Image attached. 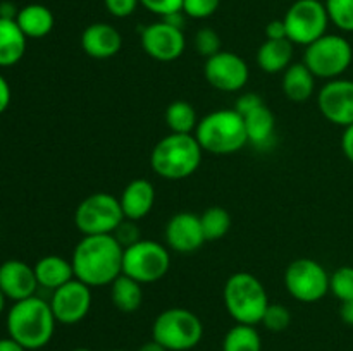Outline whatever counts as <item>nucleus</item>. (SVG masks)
<instances>
[{"label": "nucleus", "mask_w": 353, "mask_h": 351, "mask_svg": "<svg viewBox=\"0 0 353 351\" xmlns=\"http://www.w3.org/2000/svg\"><path fill=\"white\" fill-rule=\"evenodd\" d=\"M123 257L124 248L114 234L83 236L71 257L74 277L90 288L110 286L123 274Z\"/></svg>", "instance_id": "nucleus-1"}, {"label": "nucleus", "mask_w": 353, "mask_h": 351, "mask_svg": "<svg viewBox=\"0 0 353 351\" xmlns=\"http://www.w3.org/2000/svg\"><path fill=\"white\" fill-rule=\"evenodd\" d=\"M6 323L12 339L23 344L26 350H40L54 337L57 320L50 303L34 295L14 303L7 313Z\"/></svg>", "instance_id": "nucleus-2"}, {"label": "nucleus", "mask_w": 353, "mask_h": 351, "mask_svg": "<svg viewBox=\"0 0 353 351\" xmlns=\"http://www.w3.org/2000/svg\"><path fill=\"white\" fill-rule=\"evenodd\" d=\"M203 150L195 134L171 133L162 138L150 153V165L157 176L168 181H181L196 172Z\"/></svg>", "instance_id": "nucleus-3"}, {"label": "nucleus", "mask_w": 353, "mask_h": 351, "mask_svg": "<svg viewBox=\"0 0 353 351\" xmlns=\"http://www.w3.org/2000/svg\"><path fill=\"white\" fill-rule=\"evenodd\" d=\"M195 138L203 151L212 155H231L248 143L245 120L234 109L214 110L199 120Z\"/></svg>", "instance_id": "nucleus-4"}, {"label": "nucleus", "mask_w": 353, "mask_h": 351, "mask_svg": "<svg viewBox=\"0 0 353 351\" xmlns=\"http://www.w3.org/2000/svg\"><path fill=\"white\" fill-rule=\"evenodd\" d=\"M224 306L236 323L257 326L269 306L268 291L250 272H234L224 284Z\"/></svg>", "instance_id": "nucleus-5"}, {"label": "nucleus", "mask_w": 353, "mask_h": 351, "mask_svg": "<svg viewBox=\"0 0 353 351\" xmlns=\"http://www.w3.org/2000/svg\"><path fill=\"white\" fill-rule=\"evenodd\" d=\"M152 336L168 351L193 350L202 341V320L188 308H168L155 319Z\"/></svg>", "instance_id": "nucleus-6"}, {"label": "nucleus", "mask_w": 353, "mask_h": 351, "mask_svg": "<svg viewBox=\"0 0 353 351\" xmlns=\"http://www.w3.org/2000/svg\"><path fill=\"white\" fill-rule=\"evenodd\" d=\"M353 61V48L350 41L341 34L326 33L305 47L303 64L312 71L316 78L336 79L350 67Z\"/></svg>", "instance_id": "nucleus-7"}, {"label": "nucleus", "mask_w": 353, "mask_h": 351, "mask_svg": "<svg viewBox=\"0 0 353 351\" xmlns=\"http://www.w3.org/2000/svg\"><path fill=\"white\" fill-rule=\"evenodd\" d=\"M126 219L119 198L109 193H93L79 202L74 212V226L83 236L114 234Z\"/></svg>", "instance_id": "nucleus-8"}, {"label": "nucleus", "mask_w": 353, "mask_h": 351, "mask_svg": "<svg viewBox=\"0 0 353 351\" xmlns=\"http://www.w3.org/2000/svg\"><path fill=\"white\" fill-rule=\"evenodd\" d=\"M171 267V255L162 243L140 240L124 248L123 274L140 284H152L164 277Z\"/></svg>", "instance_id": "nucleus-9"}, {"label": "nucleus", "mask_w": 353, "mask_h": 351, "mask_svg": "<svg viewBox=\"0 0 353 351\" xmlns=\"http://www.w3.org/2000/svg\"><path fill=\"white\" fill-rule=\"evenodd\" d=\"M285 26L288 40L293 45L309 47L316 40L327 33L330 16L324 2L317 0H296L286 10Z\"/></svg>", "instance_id": "nucleus-10"}, {"label": "nucleus", "mask_w": 353, "mask_h": 351, "mask_svg": "<svg viewBox=\"0 0 353 351\" xmlns=\"http://www.w3.org/2000/svg\"><path fill=\"white\" fill-rule=\"evenodd\" d=\"M285 288L296 301L317 303L330 292V274L314 258H296L285 270Z\"/></svg>", "instance_id": "nucleus-11"}, {"label": "nucleus", "mask_w": 353, "mask_h": 351, "mask_svg": "<svg viewBox=\"0 0 353 351\" xmlns=\"http://www.w3.org/2000/svg\"><path fill=\"white\" fill-rule=\"evenodd\" d=\"M203 74L212 88L224 93H234L247 86L250 69L240 55L221 50L219 54L207 58Z\"/></svg>", "instance_id": "nucleus-12"}, {"label": "nucleus", "mask_w": 353, "mask_h": 351, "mask_svg": "<svg viewBox=\"0 0 353 351\" xmlns=\"http://www.w3.org/2000/svg\"><path fill=\"white\" fill-rule=\"evenodd\" d=\"M140 40L145 54L159 62L176 61L185 54L186 48V38L183 30L164 23L162 19L141 28Z\"/></svg>", "instance_id": "nucleus-13"}, {"label": "nucleus", "mask_w": 353, "mask_h": 351, "mask_svg": "<svg viewBox=\"0 0 353 351\" xmlns=\"http://www.w3.org/2000/svg\"><path fill=\"white\" fill-rule=\"evenodd\" d=\"M48 303L57 322L72 326L88 315L92 308V288L74 277L68 284L52 291Z\"/></svg>", "instance_id": "nucleus-14"}, {"label": "nucleus", "mask_w": 353, "mask_h": 351, "mask_svg": "<svg viewBox=\"0 0 353 351\" xmlns=\"http://www.w3.org/2000/svg\"><path fill=\"white\" fill-rule=\"evenodd\" d=\"M321 114L336 126L348 127L353 124V81L331 79L317 93Z\"/></svg>", "instance_id": "nucleus-15"}, {"label": "nucleus", "mask_w": 353, "mask_h": 351, "mask_svg": "<svg viewBox=\"0 0 353 351\" xmlns=\"http://www.w3.org/2000/svg\"><path fill=\"white\" fill-rule=\"evenodd\" d=\"M165 243L178 253H193L205 243L200 215L192 212H179L169 219L165 226Z\"/></svg>", "instance_id": "nucleus-16"}, {"label": "nucleus", "mask_w": 353, "mask_h": 351, "mask_svg": "<svg viewBox=\"0 0 353 351\" xmlns=\"http://www.w3.org/2000/svg\"><path fill=\"white\" fill-rule=\"evenodd\" d=\"M40 288L34 275V268L26 262L12 258L6 260L0 265V289L7 299L14 303L34 296L37 289Z\"/></svg>", "instance_id": "nucleus-17"}, {"label": "nucleus", "mask_w": 353, "mask_h": 351, "mask_svg": "<svg viewBox=\"0 0 353 351\" xmlns=\"http://www.w3.org/2000/svg\"><path fill=\"white\" fill-rule=\"evenodd\" d=\"M81 48L92 58H110L123 48V36L109 23H93L81 33Z\"/></svg>", "instance_id": "nucleus-18"}, {"label": "nucleus", "mask_w": 353, "mask_h": 351, "mask_svg": "<svg viewBox=\"0 0 353 351\" xmlns=\"http://www.w3.org/2000/svg\"><path fill=\"white\" fill-rule=\"evenodd\" d=\"M121 209L126 219L140 220L150 213L155 203V189L148 179H134L119 196Z\"/></svg>", "instance_id": "nucleus-19"}, {"label": "nucleus", "mask_w": 353, "mask_h": 351, "mask_svg": "<svg viewBox=\"0 0 353 351\" xmlns=\"http://www.w3.org/2000/svg\"><path fill=\"white\" fill-rule=\"evenodd\" d=\"M247 127L248 143L254 145L257 150H269L276 143V117L269 107L261 105L241 116Z\"/></svg>", "instance_id": "nucleus-20"}, {"label": "nucleus", "mask_w": 353, "mask_h": 351, "mask_svg": "<svg viewBox=\"0 0 353 351\" xmlns=\"http://www.w3.org/2000/svg\"><path fill=\"white\" fill-rule=\"evenodd\" d=\"M34 275L40 288L55 291L61 286L68 284L74 279V268H72L71 260H65L61 255H47L41 257L34 264Z\"/></svg>", "instance_id": "nucleus-21"}, {"label": "nucleus", "mask_w": 353, "mask_h": 351, "mask_svg": "<svg viewBox=\"0 0 353 351\" xmlns=\"http://www.w3.org/2000/svg\"><path fill=\"white\" fill-rule=\"evenodd\" d=\"M281 88L292 102H307L316 92V76L303 62H295L283 72Z\"/></svg>", "instance_id": "nucleus-22"}, {"label": "nucleus", "mask_w": 353, "mask_h": 351, "mask_svg": "<svg viewBox=\"0 0 353 351\" xmlns=\"http://www.w3.org/2000/svg\"><path fill=\"white\" fill-rule=\"evenodd\" d=\"M26 34L17 26L16 19L0 17V67L16 65L26 52Z\"/></svg>", "instance_id": "nucleus-23"}, {"label": "nucleus", "mask_w": 353, "mask_h": 351, "mask_svg": "<svg viewBox=\"0 0 353 351\" xmlns=\"http://www.w3.org/2000/svg\"><path fill=\"white\" fill-rule=\"evenodd\" d=\"M292 58L293 43L290 40H265L255 55L257 65L268 74L285 72L292 65Z\"/></svg>", "instance_id": "nucleus-24"}, {"label": "nucleus", "mask_w": 353, "mask_h": 351, "mask_svg": "<svg viewBox=\"0 0 353 351\" xmlns=\"http://www.w3.org/2000/svg\"><path fill=\"white\" fill-rule=\"evenodd\" d=\"M16 23L26 34V38H43L54 30L55 19L48 7L41 3H30V6L21 7Z\"/></svg>", "instance_id": "nucleus-25"}, {"label": "nucleus", "mask_w": 353, "mask_h": 351, "mask_svg": "<svg viewBox=\"0 0 353 351\" xmlns=\"http://www.w3.org/2000/svg\"><path fill=\"white\" fill-rule=\"evenodd\" d=\"M110 298L119 312L134 313L137 310H140L141 303H143V289H141L140 282L121 274L110 284Z\"/></svg>", "instance_id": "nucleus-26"}, {"label": "nucleus", "mask_w": 353, "mask_h": 351, "mask_svg": "<svg viewBox=\"0 0 353 351\" xmlns=\"http://www.w3.org/2000/svg\"><path fill=\"white\" fill-rule=\"evenodd\" d=\"M199 120L195 109L186 100H174L165 109V124L171 129V133L193 134Z\"/></svg>", "instance_id": "nucleus-27"}, {"label": "nucleus", "mask_w": 353, "mask_h": 351, "mask_svg": "<svg viewBox=\"0 0 353 351\" xmlns=\"http://www.w3.org/2000/svg\"><path fill=\"white\" fill-rule=\"evenodd\" d=\"M223 351H262V339L255 326L236 323L224 336Z\"/></svg>", "instance_id": "nucleus-28"}, {"label": "nucleus", "mask_w": 353, "mask_h": 351, "mask_svg": "<svg viewBox=\"0 0 353 351\" xmlns=\"http://www.w3.org/2000/svg\"><path fill=\"white\" fill-rule=\"evenodd\" d=\"M200 224H202L203 236L207 241H216L226 236L231 229L230 212L223 206H210L200 215Z\"/></svg>", "instance_id": "nucleus-29"}, {"label": "nucleus", "mask_w": 353, "mask_h": 351, "mask_svg": "<svg viewBox=\"0 0 353 351\" xmlns=\"http://www.w3.org/2000/svg\"><path fill=\"white\" fill-rule=\"evenodd\" d=\"M324 6L330 23H333L338 30L353 33V0H326Z\"/></svg>", "instance_id": "nucleus-30"}, {"label": "nucleus", "mask_w": 353, "mask_h": 351, "mask_svg": "<svg viewBox=\"0 0 353 351\" xmlns=\"http://www.w3.org/2000/svg\"><path fill=\"white\" fill-rule=\"evenodd\" d=\"M330 291L341 303L353 299V267L345 265L330 275Z\"/></svg>", "instance_id": "nucleus-31"}, {"label": "nucleus", "mask_w": 353, "mask_h": 351, "mask_svg": "<svg viewBox=\"0 0 353 351\" xmlns=\"http://www.w3.org/2000/svg\"><path fill=\"white\" fill-rule=\"evenodd\" d=\"M262 326L271 332H283L292 323V313L281 303H269L268 310H265L264 317H262Z\"/></svg>", "instance_id": "nucleus-32"}, {"label": "nucleus", "mask_w": 353, "mask_h": 351, "mask_svg": "<svg viewBox=\"0 0 353 351\" xmlns=\"http://www.w3.org/2000/svg\"><path fill=\"white\" fill-rule=\"evenodd\" d=\"M195 50L199 55L209 58L221 52V36L212 28H200L195 34Z\"/></svg>", "instance_id": "nucleus-33"}, {"label": "nucleus", "mask_w": 353, "mask_h": 351, "mask_svg": "<svg viewBox=\"0 0 353 351\" xmlns=\"http://www.w3.org/2000/svg\"><path fill=\"white\" fill-rule=\"evenodd\" d=\"M221 6V0H183V12L192 19H207L214 16Z\"/></svg>", "instance_id": "nucleus-34"}, {"label": "nucleus", "mask_w": 353, "mask_h": 351, "mask_svg": "<svg viewBox=\"0 0 353 351\" xmlns=\"http://www.w3.org/2000/svg\"><path fill=\"white\" fill-rule=\"evenodd\" d=\"M140 6L150 10L152 14L165 17L169 14L183 10V0H140Z\"/></svg>", "instance_id": "nucleus-35"}, {"label": "nucleus", "mask_w": 353, "mask_h": 351, "mask_svg": "<svg viewBox=\"0 0 353 351\" xmlns=\"http://www.w3.org/2000/svg\"><path fill=\"white\" fill-rule=\"evenodd\" d=\"M114 237L121 243V246L128 248L131 244H134L137 241H140V231H138V226L134 224V220L124 219L121 222V226L114 231Z\"/></svg>", "instance_id": "nucleus-36"}, {"label": "nucleus", "mask_w": 353, "mask_h": 351, "mask_svg": "<svg viewBox=\"0 0 353 351\" xmlns=\"http://www.w3.org/2000/svg\"><path fill=\"white\" fill-rule=\"evenodd\" d=\"M103 6L110 16L124 19L137 10V7L140 6V0H103Z\"/></svg>", "instance_id": "nucleus-37"}, {"label": "nucleus", "mask_w": 353, "mask_h": 351, "mask_svg": "<svg viewBox=\"0 0 353 351\" xmlns=\"http://www.w3.org/2000/svg\"><path fill=\"white\" fill-rule=\"evenodd\" d=\"M264 105V100L257 95V93H243L240 98L236 100V105H234V110H236L240 116H247L248 112H252L257 107Z\"/></svg>", "instance_id": "nucleus-38"}, {"label": "nucleus", "mask_w": 353, "mask_h": 351, "mask_svg": "<svg viewBox=\"0 0 353 351\" xmlns=\"http://www.w3.org/2000/svg\"><path fill=\"white\" fill-rule=\"evenodd\" d=\"M265 36L268 40H288L286 34V26L283 19H274L265 26Z\"/></svg>", "instance_id": "nucleus-39"}, {"label": "nucleus", "mask_w": 353, "mask_h": 351, "mask_svg": "<svg viewBox=\"0 0 353 351\" xmlns=\"http://www.w3.org/2000/svg\"><path fill=\"white\" fill-rule=\"evenodd\" d=\"M341 150H343V155L348 158V162L353 164V124L345 127L343 136H341Z\"/></svg>", "instance_id": "nucleus-40"}, {"label": "nucleus", "mask_w": 353, "mask_h": 351, "mask_svg": "<svg viewBox=\"0 0 353 351\" xmlns=\"http://www.w3.org/2000/svg\"><path fill=\"white\" fill-rule=\"evenodd\" d=\"M10 98H12V93H10L9 83H7V79L0 74V114H3L9 109Z\"/></svg>", "instance_id": "nucleus-41"}, {"label": "nucleus", "mask_w": 353, "mask_h": 351, "mask_svg": "<svg viewBox=\"0 0 353 351\" xmlns=\"http://www.w3.org/2000/svg\"><path fill=\"white\" fill-rule=\"evenodd\" d=\"M340 317L347 326L353 327V299H348V301L341 303Z\"/></svg>", "instance_id": "nucleus-42"}, {"label": "nucleus", "mask_w": 353, "mask_h": 351, "mask_svg": "<svg viewBox=\"0 0 353 351\" xmlns=\"http://www.w3.org/2000/svg\"><path fill=\"white\" fill-rule=\"evenodd\" d=\"M0 351H28L23 344L17 343L12 337H2L0 339Z\"/></svg>", "instance_id": "nucleus-43"}, {"label": "nucleus", "mask_w": 353, "mask_h": 351, "mask_svg": "<svg viewBox=\"0 0 353 351\" xmlns=\"http://www.w3.org/2000/svg\"><path fill=\"white\" fill-rule=\"evenodd\" d=\"M17 12H19V9L12 2L0 3V17H3V19H16Z\"/></svg>", "instance_id": "nucleus-44"}, {"label": "nucleus", "mask_w": 353, "mask_h": 351, "mask_svg": "<svg viewBox=\"0 0 353 351\" xmlns=\"http://www.w3.org/2000/svg\"><path fill=\"white\" fill-rule=\"evenodd\" d=\"M138 351H168V350H165L161 343H157L155 339H152V341H148V343L141 344L140 350Z\"/></svg>", "instance_id": "nucleus-45"}, {"label": "nucleus", "mask_w": 353, "mask_h": 351, "mask_svg": "<svg viewBox=\"0 0 353 351\" xmlns=\"http://www.w3.org/2000/svg\"><path fill=\"white\" fill-rule=\"evenodd\" d=\"M6 295L2 292V289H0V313L3 312V308H6Z\"/></svg>", "instance_id": "nucleus-46"}, {"label": "nucleus", "mask_w": 353, "mask_h": 351, "mask_svg": "<svg viewBox=\"0 0 353 351\" xmlns=\"http://www.w3.org/2000/svg\"><path fill=\"white\" fill-rule=\"evenodd\" d=\"M74 351H92V350H88V348H76Z\"/></svg>", "instance_id": "nucleus-47"}, {"label": "nucleus", "mask_w": 353, "mask_h": 351, "mask_svg": "<svg viewBox=\"0 0 353 351\" xmlns=\"http://www.w3.org/2000/svg\"><path fill=\"white\" fill-rule=\"evenodd\" d=\"M317 2H326V0H317Z\"/></svg>", "instance_id": "nucleus-48"}, {"label": "nucleus", "mask_w": 353, "mask_h": 351, "mask_svg": "<svg viewBox=\"0 0 353 351\" xmlns=\"http://www.w3.org/2000/svg\"><path fill=\"white\" fill-rule=\"evenodd\" d=\"M114 351H126V350H114Z\"/></svg>", "instance_id": "nucleus-49"}]
</instances>
